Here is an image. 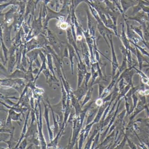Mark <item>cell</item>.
<instances>
[{"label": "cell", "mask_w": 149, "mask_h": 149, "mask_svg": "<svg viewBox=\"0 0 149 149\" xmlns=\"http://www.w3.org/2000/svg\"><path fill=\"white\" fill-rule=\"evenodd\" d=\"M118 82H119V84H118V85H119V87H118L119 91H118V93H120V92L123 91V89H124V88L128 84V83L125 82L124 79H121Z\"/></svg>", "instance_id": "obj_49"}, {"label": "cell", "mask_w": 149, "mask_h": 149, "mask_svg": "<svg viewBox=\"0 0 149 149\" xmlns=\"http://www.w3.org/2000/svg\"><path fill=\"white\" fill-rule=\"evenodd\" d=\"M84 132L83 129L81 130L79 135V140H78V148L79 149H82L83 145L84 142Z\"/></svg>", "instance_id": "obj_41"}, {"label": "cell", "mask_w": 149, "mask_h": 149, "mask_svg": "<svg viewBox=\"0 0 149 149\" xmlns=\"http://www.w3.org/2000/svg\"><path fill=\"white\" fill-rule=\"evenodd\" d=\"M41 51V48H36L27 52L26 56L29 59V65L33 66V64L38 59V56Z\"/></svg>", "instance_id": "obj_13"}, {"label": "cell", "mask_w": 149, "mask_h": 149, "mask_svg": "<svg viewBox=\"0 0 149 149\" xmlns=\"http://www.w3.org/2000/svg\"><path fill=\"white\" fill-rule=\"evenodd\" d=\"M132 98L133 101V107H132V113L134 111V109L136 108L137 105L139 101V97L136 94L134 93L132 96Z\"/></svg>", "instance_id": "obj_47"}, {"label": "cell", "mask_w": 149, "mask_h": 149, "mask_svg": "<svg viewBox=\"0 0 149 149\" xmlns=\"http://www.w3.org/2000/svg\"><path fill=\"white\" fill-rule=\"evenodd\" d=\"M126 139H127V141H128V144H129V146L132 149H136V146H135V145L133 143H132V142H131L130 140H129L128 138H127V137L126 136Z\"/></svg>", "instance_id": "obj_56"}, {"label": "cell", "mask_w": 149, "mask_h": 149, "mask_svg": "<svg viewBox=\"0 0 149 149\" xmlns=\"http://www.w3.org/2000/svg\"></svg>", "instance_id": "obj_60"}, {"label": "cell", "mask_w": 149, "mask_h": 149, "mask_svg": "<svg viewBox=\"0 0 149 149\" xmlns=\"http://www.w3.org/2000/svg\"><path fill=\"white\" fill-rule=\"evenodd\" d=\"M37 98H38V100L36 104L35 110L37 124H38V136L40 141L41 149H47V144L46 143V140L43 134V131H42V114L41 106L40 103L41 99V96H40Z\"/></svg>", "instance_id": "obj_1"}, {"label": "cell", "mask_w": 149, "mask_h": 149, "mask_svg": "<svg viewBox=\"0 0 149 149\" xmlns=\"http://www.w3.org/2000/svg\"><path fill=\"white\" fill-rule=\"evenodd\" d=\"M0 103L3 106H5L8 109L13 110H15V111L18 112V113H22V115H23V117H24V113L29 110L28 108H26V107H19V108H18V107L9 106V105H8V104L7 105V103H5L1 101Z\"/></svg>", "instance_id": "obj_26"}, {"label": "cell", "mask_w": 149, "mask_h": 149, "mask_svg": "<svg viewBox=\"0 0 149 149\" xmlns=\"http://www.w3.org/2000/svg\"><path fill=\"white\" fill-rule=\"evenodd\" d=\"M31 110H29L27 114L26 117V120H25V123H24V126L22 128V131L21 135L20 137L19 140V142L17 143V145L15 146V149H18L19 147V145L21 141L25 138V135L27 131V126H28V121L29 117V115H30Z\"/></svg>", "instance_id": "obj_19"}, {"label": "cell", "mask_w": 149, "mask_h": 149, "mask_svg": "<svg viewBox=\"0 0 149 149\" xmlns=\"http://www.w3.org/2000/svg\"><path fill=\"white\" fill-rule=\"evenodd\" d=\"M109 103H108L107 102L105 103L103 105H102L100 108H99L96 116L94 121L92 122V123H93L94 124L100 122L102 117L103 115L104 110H105L106 107H107Z\"/></svg>", "instance_id": "obj_22"}, {"label": "cell", "mask_w": 149, "mask_h": 149, "mask_svg": "<svg viewBox=\"0 0 149 149\" xmlns=\"http://www.w3.org/2000/svg\"><path fill=\"white\" fill-rule=\"evenodd\" d=\"M101 132L99 131L98 133H97V134L96 135L95 137V138H94L93 144H92V145L91 146V149H95H95L97 147V145H98L99 139H100V135L101 134Z\"/></svg>", "instance_id": "obj_46"}, {"label": "cell", "mask_w": 149, "mask_h": 149, "mask_svg": "<svg viewBox=\"0 0 149 149\" xmlns=\"http://www.w3.org/2000/svg\"><path fill=\"white\" fill-rule=\"evenodd\" d=\"M100 127L98 126L97 127V129H95L92 133V135L89 137L88 138V140H87V143L85 144V146H84V149H91V144H92V142L94 141V138L95 137L96 135L98 133V131H100Z\"/></svg>", "instance_id": "obj_28"}, {"label": "cell", "mask_w": 149, "mask_h": 149, "mask_svg": "<svg viewBox=\"0 0 149 149\" xmlns=\"http://www.w3.org/2000/svg\"><path fill=\"white\" fill-rule=\"evenodd\" d=\"M70 94H68V99H67V104H66V108L64 112V118H63V123L61 128L65 129L67 125V122L68 120L70 115L71 113L72 110V106L71 104H70Z\"/></svg>", "instance_id": "obj_11"}, {"label": "cell", "mask_w": 149, "mask_h": 149, "mask_svg": "<svg viewBox=\"0 0 149 149\" xmlns=\"http://www.w3.org/2000/svg\"><path fill=\"white\" fill-rule=\"evenodd\" d=\"M66 32H67V42H68L72 46L74 47V48L77 54L78 59H79V63L81 64H82V63H84L83 61L81 59L80 54H79V52H78L80 51V50L78 49V47H77V41H76L74 36H73L71 27H70V28L69 27V28L66 30Z\"/></svg>", "instance_id": "obj_7"}, {"label": "cell", "mask_w": 149, "mask_h": 149, "mask_svg": "<svg viewBox=\"0 0 149 149\" xmlns=\"http://www.w3.org/2000/svg\"><path fill=\"white\" fill-rule=\"evenodd\" d=\"M35 136H32L30 137L31 138L28 139V141H29V142L30 143L32 144L33 145H35L36 147H41V146L39 136L37 138H36L35 137Z\"/></svg>", "instance_id": "obj_37"}, {"label": "cell", "mask_w": 149, "mask_h": 149, "mask_svg": "<svg viewBox=\"0 0 149 149\" xmlns=\"http://www.w3.org/2000/svg\"><path fill=\"white\" fill-rule=\"evenodd\" d=\"M133 20L140 24V25L146 23V22H149V17L143 14V13H139L134 17H128L125 19V21Z\"/></svg>", "instance_id": "obj_16"}, {"label": "cell", "mask_w": 149, "mask_h": 149, "mask_svg": "<svg viewBox=\"0 0 149 149\" xmlns=\"http://www.w3.org/2000/svg\"><path fill=\"white\" fill-rule=\"evenodd\" d=\"M47 101L48 103V106L50 110H51V112H52V116H53V119L54 120V128H53L54 135V137H55L56 136V135H57V133L59 132L60 126H59V123L57 122V120H56V119L55 117V113L53 110V108H52V105L50 104V103L47 100Z\"/></svg>", "instance_id": "obj_21"}, {"label": "cell", "mask_w": 149, "mask_h": 149, "mask_svg": "<svg viewBox=\"0 0 149 149\" xmlns=\"http://www.w3.org/2000/svg\"><path fill=\"white\" fill-rule=\"evenodd\" d=\"M8 65L7 71L8 74H10L13 72V69L15 65L17 64L16 59V56L15 55L9 56L8 58Z\"/></svg>", "instance_id": "obj_24"}, {"label": "cell", "mask_w": 149, "mask_h": 149, "mask_svg": "<svg viewBox=\"0 0 149 149\" xmlns=\"http://www.w3.org/2000/svg\"><path fill=\"white\" fill-rule=\"evenodd\" d=\"M142 42L143 43L145 46L147 47L149 50V42H146L144 40V41H142Z\"/></svg>", "instance_id": "obj_58"}, {"label": "cell", "mask_w": 149, "mask_h": 149, "mask_svg": "<svg viewBox=\"0 0 149 149\" xmlns=\"http://www.w3.org/2000/svg\"><path fill=\"white\" fill-rule=\"evenodd\" d=\"M131 29L142 39V41H144L143 38V29H142V25L140 26H133L132 25H131L130 26ZM142 41H141L142 42Z\"/></svg>", "instance_id": "obj_35"}, {"label": "cell", "mask_w": 149, "mask_h": 149, "mask_svg": "<svg viewBox=\"0 0 149 149\" xmlns=\"http://www.w3.org/2000/svg\"><path fill=\"white\" fill-rule=\"evenodd\" d=\"M88 88L87 87L85 86L84 82L82 84L81 86H80L79 87H77V89L76 90H73V93L77 99L80 101H81L82 98L86 95Z\"/></svg>", "instance_id": "obj_12"}, {"label": "cell", "mask_w": 149, "mask_h": 149, "mask_svg": "<svg viewBox=\"0 0 149 149\" xmlns=\"http://www.w3.org/2000/svg\"><path fill=\"white\" fill-rule=\"evenodd\" d=\"M14 131H13L12 133H11L10 138L8 140L4 142V143L7 144L9 149H15L17 143L19 142V140H16L14 138Z\"/></svg>", "instance_id": "obj_33"}, {"label": "cell", "mask_w": 149, "mask_h": 149, "mask_svg": "<svg viewBox=\"0 0 149 149\" xmlns=\"http://www.w3.org/2000/svg\"><path fill=\"white\" fill-rule=\"evenodd\" d=\"M26 72L22 70L16 69L10 74H8L6 77L11 79H25Z\"/></svg>", "instance_id": "obj_23"}, {"label": "cell", "mask_w": 149, "mask_h": 149, "mask_svg": "<svg viewBox=\"0 0 149 149\" xmlns=\"http://www.w3.org/2000/svg\"><path fill=\"white\" fill-rule=\"evenodd\" d=\"M52 108L55 113L57 115V120L61 129L63 123L64 118V111L63 109L61 100L57 104L52 105Z\"/></svg>", "instance_id": "obj_6"}, {"label": "cell", "mask_w": 149, "mask_h": 149, "mask_svg": "<svg viewBox=\"0 0 149 149\" xmlns=\"http://www.w3.org/2000/svg\"><path fill=\"white\" fill-rule=\"evenodd\" d=\"M70 95L71 105L75 111L76 116L78 117L80 115V113L82 111V108L81 107V105L80 104L79 101L74 95V93H73V89H72L70 92Z\"/></svg>", "instance_id": "obj_10"}, {"label": "cell", "mask_w": 149, "mask_h": 149, "mask_svg": "<svg viewBox=\"0 0 149 149\" xmlns=\"http://www.w3.org/2000/svg\"><path fill=\"white\" fill-rule=\"evenodd\" d=\"M59 28L61 30H67L69 27H70V24L67 22L59 21Z\"/></svg>", "instance_id": "obj_45"}, {"label": "cell", "mask_w": 149, "mask_h": 149, "mask_svg": "<svg viewBox=\"0 0 149 149\" xmlns=\"http://www.w3.org/2000/svg\"><path fill=\"white\" fill-rule=\"evenodd\" d=\"M69 54L68 48V46L66 45V46H65L64 49H63L62 55L61 58L62 61L63 62V59L65 58H69Z\"/></svg>", "instance_id": "obj_50"}, {"label": "cell", "mask_w": 149, "mask_h": 149, "mask_svg": "<svg viewBox=\"0 0 149 149\" xmlns=\"http://www.w3.org/2000/svg\"><path fill=\"white\" fill-rule=\"evenodd\" d=\"M47 37L48 43L53 46V49L57 55L61 58L63 52V51L62 50V47L63 46V42L58 39L54 32L48 28L47 30Z\"/></svg>", "instance_id": "obj_2"}, {"label": "cell", "mask_w": 149, "mask_h": 149, "mask_svg": "<svg viewBox=\"0 0 149 149\" xmlns=\"http://www.w3.org/2000/svg\"><path fill=\"white\" fill-rule=\"evenodd\" d=\"M73 126H72V134L71 137V141L70 143H69L68 148H73L74 146L77 139L78 138V135L81 130L82 125L81 123V121L79 117H76L74 118L73 121Z\"/></svg>", "instance_id": "obj_4"}, {"label": "cell", "mask_w": 149, "mask_h": 149, "mask_svg": "<svg viewBox=\"0 0 149 149\" xmlns=\"http://www.w3.org/2000/svg\"><path fill=\"white\" fill-rule=\"evenodd\" d=\"M95 103L97 107L100 108L102 105L104 104V103L103 99L101 98V97H98L96 100L95 101Z\"/></svg>", "instance_id": "obj_53"}, {"label": "cell", "mask_w": 149, "mask_h": 149, "mask_svg": "<svg viewBox=\"0 0 149 149\" xmlns=\"http://www.w3.org/2000/svg\"><path fill=\"white\" fill-rule=\"evenodd\" d=\"M39 69H40V68H39V67H36V68H35L34 70H33V74H36V75H37L38 73H39Z\"/></svg>", "instance_id": "obj_57"}, {"label": "cell", "mask_w": 149, "mask_h": 149, "mask_svg": "<svg viewBox=\"0 0 149 149\" xmlns=\"http://www.w3.org/2000/svg\"><path fill=\"white\" fill-rule=\"evenodd\" d=\"M144 39L146 42H149V32L146 29V23L142 25Z\"/></svg>", "instance_id": "obj_40"}, {"label": "cell", "mask_w": 149, "mask_h": 149, "mask_svg": "<svg viewBox=\"0 0 149 149\" xmlns=\"http://www.w3.org/2000/svg\"><path fill=\"white\" fill-rule=\"evenodd\" d=\"M140 89V87L139 86H137L136 87H132L130 89V90L128 91V93L126 94L125 95V97L128 99V100H130L132 97V96L136 92L138 91V90Z\"/></svg>", "instance_id": "obj_39"}, {"label": "cell", "mask_w": 149, "mask_h": 149, "mask_svg": "<svg viewBox=\"0 0 149 149\" xmlns=\"http://www.w3.org/2000/svg\"><path fill=\"white\" fill-rule=\"evenodd\" d=\"M43 105L44 107V116L45 118V121H46V124H47V128L48 131L49 136V138L50 141L53 140L54 138V132L51 129V127L50 126V123H49V108L48 107L47 105H46V103L44 102V101H42Z\"/></svg>", "instance_id": "obj_9"}, {"label": "cell", "mask_w": 149, "mask_h": 149, "mask_svg": "<svg viewBox=\"0 0 149 149\" xmlns=\"http://www.w3.org/2000/svg\"><path fill=\"white\" fill-rule=\"evenodd\" d=\"M36 133L38 134V124L37 121L35 122H31L30 125L28 128L27 131L25 135V138H28L32 136H35Z\"/></svg>", "instance_id": "obj_17"}, {"label": "cell", "mask_w": 149, "mask_h": 149, "mask_svg": "<svg viewBox=\"0 0 149 149\" xmlns=\"http://www.w3.org/2000/svg\"><path fill=\"white\" fill-rule=\"evenodd\" d=\"M99 108L97 107L96 108H91L87 112V122L86 125L91 123L94 121L97 114Z\"/></svg>", "instance_id": "obj_20"}, {"label": "cell", "mask_w": 149, "mask_h": 149, "mask_svg": "<svg viewBox=\"0 0 149 149\" xmlns=\"http://www.w3.org/2000/svg\"><path fill=\"white\" fill-rule=\"evenodd\" d=\"M114 34V33H109L107 34V39L109 41L111 50L112 60H111V67H112V70H111L112 78L115 76V74L116 73L117 70L119 68V65H118V61L116 56L114 44H113V39H112V34Z\"/></svg>", "instance_id": "obj_5"}, {"label": "cell", "mask_w": 149, "mask_h": 149, "mask_svg": "<svg viewBox=\"0 0 149 149\" xmlns=\"http://www.w3.org/2000/svg\"><path fill=\"white\" fill-rule=\"evenodd\" d=\"M1 48L3 51V55L5 59V63L3 64V65H5L8 61V58H9V48L6 46V44L4 43L2 37L1 36Z\"/></svg>", "instance_id": "obj_29"}, {"label": "cell", "mask_w": 149, "mask_h": 149, "mask_svg": "<svg viewBox=\"0 0 149 149\" xmlns=\"http://www.w3.org/2000/svg\"><path fill=\"white\" fill-rule=\"evenodd\" d=\"M105 88L103 85L98 83V97H101Z\"/></svg>", "instance_id": "obj_54"}, {"label": "cell", "mask_w": 149, "mask_h": 149, "mask_svg": "<svg viewBox=\"0 0 149 149\" xmlns=\"http://www.w3.org/2000/svg\"><path fill=\"white\" fill-rule=\"evenodd\" d=\"M94 124L92 122L91 123L89 124L86 125L85 128L83 129V130L84 132V140H86V138L88 137V136L89 134L90 131L91 130L92 126H93Z\"/></svg>", "instance_id": "obj_43"}, {"label": "cell", "mask_w": 149, "mask_h": 149, "mask_svg": "<svg viewBox=\"0 0 149 149\" xmlns=\"http://www.w3.org/2000/svg\"><path fill=\"white\" fill-rule=\"evenodd\" d=\"M64 129H63L62 128H61L60 129V130L59 131V132L57 133V135L54 138L53 140L50 141V143L47 144V148L52 147L54 149H56L57 148L59 139H60L61 137L62 136Z\"/></svg>", "instance_id": "obj_18"}, {"label": "cell", "mask_w": 149, "mask_h": 149, "mask_svg": "<svg viewBox=\"0 0 149 149\" xmlns=\"http://www.w3.org/2000/svg\"><path fill=\"white\" fill-rule=\"evenodd\" d=\"M133 69L135 70L137 73L141 77V80L142 83L144 84L147 85L149 86V78L148 76L142 72V70H140L139 69L136 68V66L133 67Z\"/></svg>", "instance_id": "obj_31"}, {"label": "cell", "mask_w": 149, "mask_h": 149, "mask_svg": "<svg viewBox=\"0 0 149 149\" xmlns=\"http://www.w3.org/2000/svg\"><path fill=\"white\" fill-rule=\"evenodd\" d=\"M87 16H88V30L89 31L90 34L93 38L95 39V31L96 27H97V22L95 19L91 15L88 11H87Z\"/></svg>", "instance_id": "obj_8"}, {"label": "cell", "mask_w": 149, "mask_h": 149, "mask_svg": "<svg viewBox=\"0 0 149 149\" xmlns=\"http://www.w3.org/2000/svg\"><path fill=\"white\" fill-rule=\"evenodd\" d=\"M120 38L121 39V41L123 43V46H124L126 50L130 51L132 46H131L130 45V39L128 38V37H127L125 32L124 22H123V23H122V33H121Z\"/></svg>", "instance_id": "obj_15"}, {"label": "cell", "mask_w": 149, "mask_h": 149, "mask_svg": "<svg viewBox=\"0 0 149 149\" xmlns=\"http://www.w3.org/2000/svg\"><path fill=\"white\" fill-rule=\"evenodd\" d=\"M143 67H148V68H149V62L147 63V64H146V65L143 64Z\"/></svg>", "instance_id": "obj_59"}, {"label": "cell", "mask_w": 149, "mask_h": 149, "mask_svg": "<svg viewBox=\"0 0 149 149\" xmlns=\"http://www.w3.org/2000/svg\"><path fill=\"white\" fill-rule=\"evenodd\" d=\"M66 45L68 46V48L69 50V59L70 61V66H71V72L72 74H74V58H75L76 59L77 61H78L77 58V56L76 55L75 53L76 51L75 50L74 48L68 42L66 43Z\"/></svg>", "instance_id": "obj_14"}, {"label": "cell", "mask_w": 149, "mask_h": 149, "mask_svg": "<svg viewBox=\"0 0 149 149\" xmlns=\"http://www.w3.org/2000/svg\"><path fill=\"white\" fill-rule=\"evenodd\" d=\"M77 76H78V82H77V87H79L81 86L83 83V81L84 79L85 74L81 70L77 69Z\"/></svg>", "instance_id": "obj_38"}, {"label": "cell", "mask_w": 149, "mask_h": 149, "mask_svg": "<svg viewBox=\"0 0 149 149\" xmlns=\"http://www.w3.org/2000/svg\"><path fill=\"white\" fill-rule=\"evenodd\" d=\"M35 78L33 76V74L32 72L27 71L25 74V80L26 82H34Z\"/></svg>", "instance_id": "obj_42"}, {"label": "cell", "mask_w": 149, "mask_h": 149, "mask_svg": "<svg viewBox=\"0 0 149 149\" xmlns=\"http://www.w3.org/2000/svg\"><path fill=\"white\" fill-rule=\"evenodd\" d=\"M136 47V57L137 59L138 62L139 67V69L140 70H142L143 68V62L145 61L147 63H149L147 61L146 59L143 56L142 53H141V52L139 51L137 47Z\"/></svg>", "instance_id": "obj_27"}, {"label": "cell", "mask_w": 149, "mask_h": 149, "mask_svg": "<svg viewBox=\"0 0 149 149\" xmlns=\"http://www.w3.org/2000/svg\"><path fill=\"white\" fill-rule=\"evenodd\" d=\"M130 43L132 44L135 46V47H137L139 50V51L141 52V53H142L143 55H146V56H147V57L149 58V53L144 48V47L140 46L138 45L137 44H135V43H133V42H130Z\"/></svg>", "instance_id": "obj_44"}, {"label": "cell", "mask_w": 149, "mask_h": 149, "mask_svg": "<svg viewBox=\"0 0 149 149\" xmlns=\"http://www.w3.org/2000/svg\"><path fill=\"white\" fill-rule=\"evenodd\" d=\"M146 105V104L144 103L143 102L141 101H140L138 103L136 107V108L134 109V113L133 115L131 116L130 117V122H132V120L134 119V117L138 115L139 114L140 112L143 111V110L145 109Z\"/></svg>", "instance_id": "obj_25"}, {"label": "cell", "mask_w": 149, "mask_h": 149, "mask_svg": "<svg viewBox=\"0 0 149 149\" xmlns=\"http://www.w3.org/2000/svg\"><path fill=\"white\" fill-rule=\"evenodd\" d=\"M28 142L26 138H25L20 143L19 145L18 149H24L26 148Z\"/></svg>", "instance_id": "obj_51"}, {"label": "cell", "mask_w": 149, "mask_h": 149, "mask_svg": "<svg viewBox=\"0 0 149 149\" xmlns=\"http://www.w3.org/2000/svg\"><path fill=\"white\" fill-rule=\"evenodd\" d=\"M47 59H45L44 60H42V64H41V66L40 67V69H39V73H38V74L36 75V77L35 78V81L34 82V83H36L37 79L39 78V76H40V74L42 72H43L44 70H46V69H47L48 68L47 67Z\"/></svg>", "instance_id": "obj_36"}, {"label": "cell", "mask_w": 149, "mask_h": 149, "mask_svg": "<svg viewBox=\"0 0 149 149\" xmlns=\"http://www.w3.org/2000/svg\"><path fill=\"white\" fill-rule=\"evenodd\" d=\"M92 76L91 72H87L85 74L84 76V84L86 87H88V83L91 77Z\"/></svg>", "instance_id": "obj_52"}, {"label": "cell", "mask_w": 149, "mask_h": 149, "mask_svg": "<svg viewBox=\"0 0 149 149\" xmlns=\"http://www.w3.org/2000/svg\"><path fill=\"white\" fill-rule=\"evenodd\" d=\"M3 100L5 101V103H6L7 104H8L10 106H14V105H16V103H17L13 102L9 98H4V99H3Z\"/></svg>", "instance_id": "obj_55"}, {"label": "cell", "mask_w": 149, "mask_h": 149, "mask_svg": "<svg viewBox=\"0 0 149 149\" xmlns=\"http://www.w3.org/2000/svg\"><path fill=\"white\" fill-rule=\"evenodd\" d=\"M93 90H94V88L93 87H91L89 88L86 95H85V97H84V100L83 101L82 103L81 104V107L83 108L87 103L92 98V93H93Z\"/></svg>", "instance_id": "obj_34"}, {"label": "cell", "mask_w": 149, "mask_h": 149, "mask_svg": "<svg viewBox=\"0 0 149 149\" xmlns=\"http://www.w3.org/2000/svg\"><path fill=\"white\" fill-rule=\"evenodd\" d=\"M4 21L1 20V36L2 37L3 41L6 46L9 48L13 44V40L11 39V31L13 26V24L8 25Z\"/></svg>", "instance_id": "obj_3"}, {"label": "cell", "mask_w": 149, "mask_h": 149, "mask_svg": "<svg viewBox=\"0 0 149 149\" xmlns=\"http://www.w3.org/2000/svg\"><path fill=\"white\" fill-rule=\"evenodd\" d=\"M47 64L48 68L49 69L52 74L54 77H56L55 74L54 69L53 66V57L52 54L50 53H47Z\"/></svg>", "instance_id": "obj_32"}, {"label": "cell", "mask_w": 149, "mask_h": 149, "mask_svg": "<svg viewBox=\"0 0 149 149\" xmlns=\"http://www.w3.org/2000/svg\"><path fill=\"white\" fill-rule=\"evenodd\" d=\"M8 113L13 121H16V122H19V121L22 122V120L21 117L22 115V113H18L12 109H8Z\"/></svg>", "instance_id": "obj_30"}, {"label": "cell", "mask_w": 149, "mask_h": 149, "mask_svg": "<svg viewBox=\"0 0 149 149\" xmlns=\"http://www.w3.org/2000/svg\"><path fill=\"white\" fill-rule=\"evenodd\" d=\"M11 134L8 133H4L1 132L0 137H1V142H4L5 141L8 140L10 138Z\"/></svg>", "instance_id": "obj_48"}]
</instances>
